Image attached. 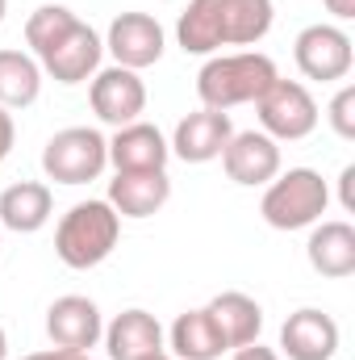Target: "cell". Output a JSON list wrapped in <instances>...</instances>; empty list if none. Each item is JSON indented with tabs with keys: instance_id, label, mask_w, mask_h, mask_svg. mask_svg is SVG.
Here are the masks:
<instances>
[{
	"instance_id": "cell-11",
	"label": "cell",
	"mask_w": 355,
	"mask_h": 360,
	"mask_svg": "<svg viewBox=\"0 0 355 360\" xmlns=\"http://www.w3.org/2000/svg\"><path fill=\"white\" fill-rule=\"evenodd\" d=\"M280 348L288 360H330L339 352V323L314 306L297 310L280 327Z\"/></svg>"
},
{
	"instance_id": "cell-1",
	"label": "cell",
	"mask_w": 355,
	"mask_h": 360,
	"mask_svg": "<svg viewBox=\"0 0 355 360\" xmlns=\"http://www.w3.org/2000/svg\"><path fill=\"white\" fill-rule=\"evenodd\" d=\"M272 0H188L176 21L184 55H209L217 46H255L272 30Z\"/></svg>"
},
{
	"instance_id": "cell-19",
	"label": "cell",
	"mask_w": 355,
	"mask_h": 360,
	"mask_svg": "<svg viewBox=\"0 0 355 360\" xmlns=\"http://www.w3.org/2000/svg\"><path fill=\"white\" fill-rule=\"evenodd\" d=\"M51 188L38 184V180H21V184H8L0 193V226L17 231V235H34L51 222Z\"/></svg>"
},
{
	"instance_id": "cell-25",
	"label": "cell",
	"mask_w": 355,
	"mask_h": 360,
	"mask_svg": "<svg viewBox=\"0 0 355 360\" xmlns=\"http://www.w3.org/2000/svg\"><path fill=\"white\" fill-rule=\"evenodd\" d=\"M13 139H17V126H13V113L0 105V164L8 160V151H13Z\"/></svg>"
},
{
	"instance_id": "cell-24",
	"label": "cell",
	"mask_w": 355,
	"mask_h": 360,
	"mask_svg": "<svg viewBox=\"0 0 355 360\" xmlns=\"http://www.w3.org/2000/svg\"><path fill=\"white\" fill-rule=\"evenodd\" d=\"M330 126L339 139H355V89H339V96L330 101Z\"/></svg>"
},
{
	"instance_id": "cell-12",
	"label": "cell",
	"mask_w": 355,
	"mask_h": 360,
	"mask_svg": "<svg viewBox=\"0 0 355 360\" xmlns=\"http://www.w3.org/2000/svg\"><path fill=\"white\" fill-rule=\"evenodd\" d=\"M46 331H51L55 348H67V352H88V348H96V340L105 335L96 302L80 297V293H67V297H59L46 310Z\"/></svg>"
},
{
	"instance_id": "cell-21",
	"label": "cell",
	"mask_w": 355,
	"mask_h": 360,
	"mask_svg": "<svg viewBox=\"0 0 355 360\" xmlns=\"http://www.w3.org/2000/svg\"><path fill=\"white\" fill-rule=\"evenodd\" d=\"M172 348L180 360H217L226 352V340L213 323V314L201 306V310H184L172 327Z\"/></svg>"
},
{
	"instance_id": "cell-9",
	"label": "cell",
	"mask_w": 355,
	"mask_h": 360,
	"mask_svg": "<svg viewBox=\"0 0 355 360\" xmlns=\"http://www.w3.org/2000/svg\"><path fill=\"white\" fill-rule=\"evenodd\" d=\"M92 109L100 122L121 130V126L138 122V113L147 109V84L130 68H105L92 80Z\"/></svg>"
},
{
	"instance_id": "cell-26",
	"label": "cell",
	"mask_w": 355,
	"mask_h": 360,
	"mask_svg": "<svg viewBox=\"0 0 355 360\" xmlns=\"http://www.w3.org/2000/svg\"><path fill=\"white\" fill-rule=\"evenodd\" d=\"M234 360H280V356H276L272 348H260V340H255V344L239 348V352H234Z\"/></svg>"
},
{
	"instance_id": "cell-7",
	"label": "cell",
	"mask_w": 355,
	"mask_h": 360,
	"mask_svg": "<svg viewBox=\"0 0 355 360\" xmlns=\"http://www.w3.org/2000/svg\"><path fill=\"white\" fill-rule=\"evenodd\" d=\"M293 55H297L301 76L322 80V84L343 80V76L351 72V59H355L351 38H347L339 25H309V30H301Z\"/></svg>"
},
{
	"instance_id": "cell-2",
	"label": "cell",
	"mask_w": 355,
	"mask_h": 360,
	"mask_svg": "<svg viewBox=\"0 0 355 360\" xmlns=\"http://www.w3.org/2000/svg\"><path fill=\"white\" fill-rule=\"evenodd\" d=\"M276 76V63L260 55V51H239V55H217L201 68L196 76V96L205 101V109H234V105H247V101H260L272 89Z\"/></svg>"
},
{
	"instance_id": "cell-29",
	"label": "cell",
	"mask_w": 355,
	"mask_h": 360,
	"mask_svg": "<svg viewBox=\"0 0 355 360\" xmlns=\"http://www.w3.org/2000/svg\"><path fill=\"white\" fill-rule=\"evenodd\" d=\"M21 360H55V348H51V352H34V356H21Z\"/></svg>"
},
{
	"instance_id": "cell-4",
	"label": "cell",
	"mask_w": 355,
	"mask_h": 360,
	"mask_svg": "<svg viewBox=\"0 0 355 360\" xmlns=\"http://www.w3.org/2000/svg\"><path fill=\"white\" fill-rule=\"evenodd\" d=\"M326 205H330L326 180L314 168H288L280 180L267 184L260 214L276 231H301V226H314L326 214Z\"/></svg>"
},
{
	"instance_id": "cell-22",
	"label": "cell",
	"mask_w": 355,
	"mask_h": 360,
	"mask_svg": "<svg viewBox=\"0 0 355 360\" xmlns=\"http://www.w3.org/2000/svg\"><path fill=\"white\" fill-rule=\"evenodd\" d=\"M42 92V68L21 51H0V105L25 109Z\"/></svg>"
},
{
	"instance_id": "cell-3",
	"label": "cell",
	"mask_w": 355,
	"mask_h": 360,
	"mask_svg": "<svg viewBox=\"0 0 355 360\" xmlns=\"http://www.w3.org/2000/svg\"><path fill=\"white\" fill-rule=\"evenodd\" d=\"M121 235V214L109 201H80L63 214L55 231V252L67 269H96L113 256Z\"/></svg>"
},
{
	"instance_id": "cell-32",
	"label": "cell",
	"mask_w": 355,
	"mask_h": 360,
	"mask_svg": "<svg viewBox=\"0 0 355 360\" xmlns=\"http://www.w3.org/2000/svg\"><path fill=\"white\" fill-rule=\"evenodd\" d=\"M147 360H168V356H163V352H155V356H147Z\"/></svg>"
},
{
	"instance_id": "cell-5",
	"label": "cell",
	"mask_w": 355,
	"mask_h": 360,
	"mask_svg": "<svg viewBox=\"0 0 355 360\" xmlns=\"http://www.w3.org/2000/svg\"><path fill=\"white\" fill-rule=\"evenodd\" d=\"M105 164H109V143L88 126L59 130L42 151V172L59 184H88L105 172Z\"/></svg>"
},
{
	"instance_id": "cell-31",
	"label": "cell",
	"mask_w": 355,
	"mask_h": 360,
	"mask_svg": "<svg viewBox=\"0 0 355 360\" xmlns=\"http://www.w3.org/2000/svg\"><path fill=\"white\" fill-rule=\"evenodd\" d=\"M4 8H8V0H0V21H4Z\"/></svg>"
},
{
	"instance_id": "cell-16",
	"label": "cell",
	"mask_w": 355,
	"mask_h": 360,
	"mask_svg": "<svg viewBox=\"0 0 355 360\" xmlns=\"http://www.w3.org/2000/svg\"><path fill=\"white\" fill-rule=\"evenodd\" d=\"M168 155H172L168 139L147 122L121 126L109 143V160L117 172H159V168H168Z\"/></svg>"
},
{
	"instance_id": "cell-6",
	"label": "cell",
	"mask_w": 355,
	"mask_h": 360,
	"mask_svg": "<svg viewBox=\"0 0 355 360\" xmlns=\"http://www.w3.org/2000/svg\"><path fill=\"white\" fill-rule=\"evenodd\" d=\"M255 109H260V126L267 139L297 143V139L314 134V126H318V101L297 80H272V89L255 101Z\"/></svg>"
},
{
	"instance_id": "cell-14",
	"label": "cell",
	"mask_w": 355,
	"mask_h": 360,
	"mask_svg": "<svg viewBox=\"0 0 355 360\" xmlns=\"http://www.w3.org/2000/svg\"><path fill=\"white\" fill-rule=\"evenodd\" d=\"M234 126H230V113L222 109H196L188 113L172 134V151H176L184 164H209L222 155V147L230 143Z\"/></svg>"
},
{
	"instance_id": "cell-27",
	"label": "cell",
	"mask_w": 355,
	"mask_h": 360,
	"mask_svg": "<svg viewBox=\"0 0 355 360\" xmlns=\"http://www.w3.org/2000/svg\"><path fill=\"white\" fill-rule=\"evenodd\" d=\"M322 4H326V8H330V13H335L339 21H347V17H355V0H322Z\"/></svg>"
},
{
	"instance_id": "cell-23",
	"label": "cell",
	"mask_w": 355,
	"mask_h": 360,
	"mask_svg": "<svg viewBox=\"0 0 355 360\" xmlns=\"http://www.w3.org/2000/svg\"><path fill=\"white\" fill-rule=\"evenodd\" d=\"M76 21H80V17H76L67 4H42V8L29 13V21H25V42H29L34 55L42 59V55H46V51H51V46L76 25Z\"/></svg>"
},
{
	"instance_id": "cell-30",
	"label": "cell",
	"mask_w": 355,
	"mask_h": 360,
	"mask_svg": "<svg viewBox=\"0 0 355 360\" xmlns=\"http://www.w3.org/2000/svg\"><path fill=\"white\" fill-rule=\"evenodd\" d=\"M4 352H8V340H4V327H0V360H4Z\"/></svg>"
},
{
	"instance_id": "cell-15",
	"label": "cell",
	"mask_w": 355,
	"mask_h": 360,
	"mask_svg": "<svg viewBox=\"0 0 355 360\" xmlns=\"http://www.w3.org/2000/svg\"><path fill=\"white\" fill-rule=\"evenodd\" d=\"M168 197H172L168 168H159V172H117L109 180V205L121 218H151L168 205Z\"/></svg>"
},
{
	"instance_id": "cell-13",
	"label": "cell",
	"mask_w": 355,
	"mask_h": 360,
	"mask_svg": "<svg viewBox=\"0 0 355 360\" xmlns=\"http://www.w3.org/2000/svg\"><path fill=\"white\" fill-rule=\"evenodd\" d=\"M100 51H105V42L96 38V30L84 25V21H76V25L42 55V68H46L59 84H80V80H88L92 72L100 68Z\"/></svg>"
},
{
	"instance_id": "cell-8",
	"label": "cell",
	"mask_w": 355,
	"mask_h": 360,
	"mask_svg": "<svg viewBox=\"0 0 355 360\" xmlns=\"http://www.w3.org/2000/svg\"><path fill=\"white\" fill-rule=\"evenodd\" d=\"M105 46L113 51L117 68L142 72V68L159 63V55H163V25L151 13H121L109 25V42Z\"/></svg>"
},
{
	"instance_id": "cell-20",
	"label": "cell",
	"mask_w": 355,
	"mask_h": 360,
	"mask_svg": "<svg viewBox=\"0 0 355 360\" xmlns=\"http://www.w3.org/2000/svg\"><path fill=\"white\" fill-rule=\"evenodd\" d=\"M309 264L322 276H351L355 272V226L351 222H322L309 235Z\"/></svg>"
},
{
	"instance_id": "cell-10",
	"label": "cell",
	"mask_w": 355,
	"mask_h": 360,
	"mask_svg": "<svg viewBox=\"0 0 355 360\" xmlns=\"http://www.w3.org/2000/svg\"><path fill=\"white\" fill-rule=\"evenodd\" d=\"M222 168L234 184H267L280 172V147L264 130L230 134V143L222 147Z\"/></svg>"
},
{
	"instance_id": "cell-28",
	"label": "cell",
	"mask_w": 355,
	"mask_h": 360,
	"mask_svg": "<svg viewBox=\"0 0 355 360\" xmlns=\"http://www.w3.org/2000/svg\"><path fill=\"white\" fill-rule=\"evenodd\" d=\"M343 210H355V193H351V180H355V168H343Z\"/></svg>"
},
{
	"instance_id": "cell-18",
	"label": "cell",
	"mask_w": 355,
	"mask_h": 360,
	"mask_svg": "<svg viewBox=\"0 0 355 360\" xmlns=\"http://www.w3.org/2000/svg\"><path fill=\"white\" fill-rule=\"evenodd\" d=\"M205 310L213 314V323H217L226 348H247V344H255L260 331H264V310H260V302L247 297V293H239V289L217 293Z\"/></svg>"
},
{
	"instance_id": "cell-17",
	"label": "cell",
	"mask_w": 355,
	"mask_h": 360,
	"mask_svg": "<svg viewBox=\"0 0 355 360\" xmlns=\"http://www.w3.org/2000/svg\"><path fill=\"white\" fill-rule=\"evenodd\" d=\"M109 360H147L163 352V327L147 310H121L105 331Z\"/></svg>"
}]
</instances>
